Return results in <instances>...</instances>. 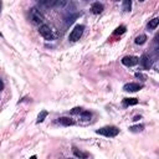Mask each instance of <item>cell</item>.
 Returning a JSON list of instances; mask_svg holds the SVG:
<instances>
[{"label": "cell", "instance_id": "obj_1", "mask_svg": "<svg viewBox=\"0 0 159 159\" xmlns=\"http://www.w3.org/2000/svg\"><path fill=\"white\" fill-rule=\"evenodd\" d=\"M29 19L34 25H42L45 23V17L40 12L37 8H31L29 11Z\"/></svg>", "mask_w": 159, "mask_h": 159}, {"label": "cell", "instance_id": "obj_2", "mask_svg": "<svg viewBox=\"0 0 159 159\" xmlns=\"http://www.w3.org/2000/svg\"><path fill=\"white\" fill-rule=\"evenodd\" d=\"M96 133L104 135V137H108V138H113V137L118 135L119 129L114 126H107V127H102V128H100V129H97Z\"/></svg>", "mask_w": 159, "mask_h": 159}, {"label": "cell", "instance_id": "obj_3", "mask_svg": "<svg viewBox=\"0 0 159 159\" xmlns=\"http://www.w3.org/2000/svg\"><path fill=\"white\" fill-rule=\"evenodd\" d=\"M83 30H85V25H76V26H75V29L70 32L68 40H70V41H72V42L78 41L80 37H81L82 34H83Z\"/></svg>", "mask_w": 159, "mask_h": 159}, {"label": "cell", "instance_id": "obj_4", "mask_svg": "<svg viewBox=\"0 0 159 159\" xmlns=\"http://www.w3.org/2000/svg\"><path fill=\"white\" fill-rule=\"evenodd\" d=\"M39 32L45 40H54V37H55L54 31L51 30V28H50V26H47V25H45V24L40 25Z\"/></svg>", "mask_w": 159, "mask_h": 159}, {"label": "cell", "instance_id": "obj_5", "mask_svg": "<svg viewBox=\"0 0 159 159\" xmlns=\"http://www.w3.org/2000/svg\"><path fill=\"white\" fill-rule=\"evenodd\" d=\"M139 62V59L135 56H124L122 59V64L127 66V67H132V66H135Z\"/></svg>", "mask_w": 159, "mask_h": 159}, {"label": "cell", "instance_id": "obj_6", "mask_svg": "<svg viewBox=\"0 0 159 159\" xmlns=\"http://www.w3.org/2000/svg\"><path fill=\"white\" fill-rule=\"evenodd\" d=\"M143 88V85H139V83H134V82H131V83H127V85L123 86V90L126 92H137V91H140Z\"/></svg>", "mask_w": 159, "mask_h": 159}, {"label": "cell", "instance_id": "obj_7", "mask_svg": "<svg viewBox=\"0 0 159 159\" xmlns=\"http://www.w3.org/2000/svg\"><path fill=\"white\" fill-rule=\"evenodd\" d=\"M139 62H140V65H142L145 70H149V68L152 67V60H151V57H149L148 55H142V57H140V60H139Z\"/></svg>", "mask_w": 159, "mask_h": 159}, {"label": "cell", "instance_id": "obj_8", "mask_svg": "<svg viewBox=\"0 0 159 159\" xmlns=\"http://www.w3.org/2000/svg\"><path fill=\"white\" fill-rule=\"evenodd\" d=\"M104 10V6H103V4H101V3H93L92 4V6H91V11L93 12L95 15H98V14H101Z\"/></svg>", "mask_w": 159, "mask_h": 159}, {"label": "cell", "instance_id": "obj_9", "mask_svg": "<svg viewBox=\"0 0 159 159\" xmlns=\"http://www.w3.org/2000/svg\"><path fill=\"white\" fill-rule=\"evenodd\" d=\"M57 122H59L61 126H65V127H70V126L75 124V121L71 119L70 117H61V118L57 119Z\"/></svg>", "mask_w": 159, "mask_h": 159}, {"label": "cell", "instance_id": "obj_10", "mask_svg": "<svg viewBox=\"0 0 159 159\" xmlns=\"http://www.w3.org/2000/svg\"><path fill=\"white\" fill-rule=\"evenodd\" d=\"M56 0H39V4L44 8H55Z\"/></svg>", "mask_w": 159, "mask_h": 159}, {"label": "cell", "instance_id": "obj_11", "mask_svg": "<svg viewBox=\"0 0 159 159\" xmlns=\"http://www.w3.org/2000/svg\"><path fill=\"white\" fill-rule=\"evenodd\" d=\"M122 9H123V11L129 12L132 10V0H123Z\"/></svg>", "mask_w": 159, "mask_h": 159}, {"label": "cell", "instance_id": "obj_12", "mask_svg": "<svg viewBox=\"0 0 159 159\" xmlns=\"http://www.w3.org/2000/svg\"><path fill=\"white\" fill-rule=\"evenodd\" d=\"M137 103H138V100L137 98H124L123 100V106H126V107H128V106H135Z\"/></svg>", "mask_w": 159, "mask_h": 159}, {"label": "cell", "instance_id": "obj_13", "mask_svg": "<svg viewBox=\"0 0 159 159\" xmlns=\"http://www.w3.org/2000/svg\"><path fill=\"white\" fill-rule=\"evenodd\" d=\"M158 24H159V19L158 17H154V19H152L151 21L148 23V25H147V28L149 29V30H154L158 26Z\"/></svg>", "mask_w": 159, "mask_h": 159}, {"label": "cell", "instance_id": "obj_14", "mask_svg": "<svg viewBox=\"0 0 159 159\" xmlns=\"http://www.w3.org/2000/svg\"><path fill=\"white\" fill-rule=\"evenodd\" d=\"M73 154H75V157H77V158H82V159L88 158V154L87 153L78 151V149H76V148H73Z\"/></svg>", "mask_w": 159, "mask_h": 159}, {"label": "cell", "instance_id": "obj_15", "mask_svg": "<svg viewBox=\"0 0 159 159\" xmlns=\"http://www.w3.org/2000/svg\"><path fill=\"white\" fill-rule=\"evenodd\" d=\"M80 114H81V119H82L83 122L90 121L91 117H92V113H91V112H88V111H82Z\"/></svg>", "mask_w": 159, "mask_h": 159}, {"label": "cell", "instance_id": "obj_16", "mask_svg": "<svg viewBox=\"0 0 159 159\" xmlns=\"http://www.w3.org/2000/svg\"><path fill=\"white\" fill-rule=\"evenodd\" d=\"M147 41V36L143 34V35H139V36H137L135 40H134V42L137 44V45H143V44Z\"/></svg>", "mask_w": 159, "mask_h": 159}, {"label": "cell", "instance_id": "obj_17", "mask_svg": "<svg viewBox=\"0 0 159 159\" xmlns=\"http://www.w3.org/2000/svg\"><path fill=\"white\" fill-rule=\"evenodd\" d=\"M68 4V0H56L55 3V8L57 9H64L66 5Z\"/></svg>", "mask_w": 159, "mask_h": 159}, {"label": "cell", "instance_id": "obj_18", "mask_svg": "<svg viewBox=\"0 0 159 159\" xmlns=\"http://www.w3.org/2000/svg\"><path fill=\"white\" fill-rule=\"evenodd\" d=\"M47 111H41V112H40V114H39V116H37V123H41V122H44V121H45V118L47 117Z\"/></svg>", "mask_w": 159, "mask_h": 159}, {"label": "cell", "instance_id": "obj_19", "mask_svg": "<svg viewBox=\"0 0 159 159\" xmlns=\"http://www.w3.org/2000/svg\"><path fill=\"white\" fill-rule=\"evenodd\" d=\"M143 129H144V126H142V124L129 127V131H131V132H133V133H138V132H142Z\"/></svg>", "mask_w": 159, "mask_h": 159}, {"label": "cell", "instance_id": "obj_20", "mask_svg": "<svg viewBox=\"0 0 159 159\" xmlns=\"http://www.w3.org/2000/svg\"><path fill=\"white\" fill-rule=\"evenodd\" d=\"M126 32V26L124 25H121V26H118V28L114 30V35H122V34H124Z\"/></svg>", "mask_w": 159, "mask_h": 159}, {"label": "cell", "instance_id": "obj_21", "mask_svg": "<svg viewBox=\"0 0 159 159\" xmlns=\"http://www.w3.org/2000/svg\"><path fill=\"white\" fill-rule=\"evenodd\" d=\"M82 111H83V109L81 107H75V108H72L71 111H70V113H71V114H80Z\"/></svg>", "mask_w": 159, "mask_h": 159}, {"label": "cell", "instance_id": "obj_22", "mask_svg": "<svg viewBox=\"0 0 159 159\" xmlns=\"http://www.w3.org/2000/svg\"><path fill=\"white\" fill-rule=\"evenodd\" d=\"M135 77H138V78H143V80H147V76H144L143 73H139V72H137V73H135Z\"/></svg>", "mask_w": 159, "mask_h": 159}, {"label": "cell", "instance_id": "obj_23", "mask_svg": "<svg viewBox=\"0 0 159 159\" xmlns=\"http://www.w3.org/2000/svg\"><path fill=\"white\" fill-rule=\"evenodd\" d=\"M3 88H4V83H3V81H1V80H0V91H1Z\"/></svg>", "mask_w": 159, "mask_h": 159}, {"label": "cell", "instance_id": "obj_24", "mask_svg": "<svg viewBox=\"0 0 159 159\" xmlns=\"http://www.w3.org/2000/svg\"><path fill=\"white\" fill-rule=\"evenodd\" d=\"M138 119H140V116H139V117H138V116L134 117V118H133V121H138Z\"/></svg>", "mask_w": 159, "mask_h": 159}, {"label": "cell", "instance_id": "obj_25", "mask_svg": "<svg viewBox=\"0 0 159 159\" xmlns=\"http://www.w3.org/2000/svg\"><path fill=\"white\" fill-rule=\"evenodd\" d=\"M1 6H3V3H1V0H0V12H1Z\"/></svg>", "mask_w": 159, "mask_h": 159}, {"label": "cell", "instance_id": "obj_26", "mask_svg": "<svg viewBox=\"0 0 159 159\" xmlns=\"http://www.w3.org/2000/svg\"><path fill=\"white\" fill-rule=\"evenodd\" d=\"M138 1H140V3H143V1H144V0H138Z\"/></svg>", "mask_w": 159, "mask_h": 159}, {"label": "cell", "instance_id": "obj_27", "mask_svg": "<svg viewBox=\"0 0 159 159\" xmlns=\"http://www.w3.org/2000/svg\"><path fill=\"white\" fill-rule=\"evenodd\" d=\"M0 36H3V35H1V32H0Z\"/></svg>", "mask_w": 159, "mask_h": 159}]
</instances>
